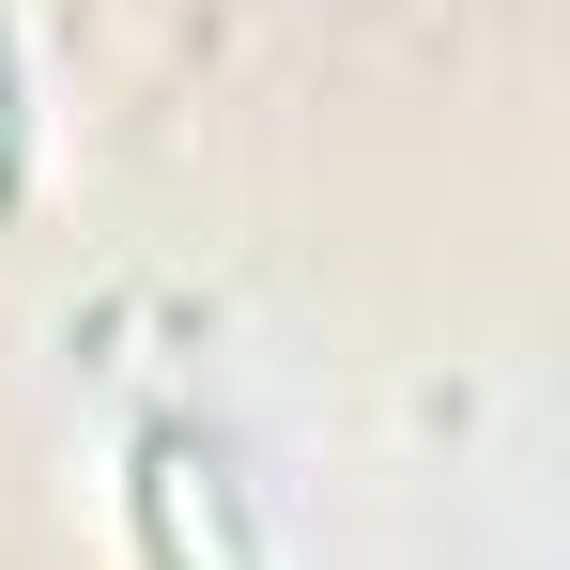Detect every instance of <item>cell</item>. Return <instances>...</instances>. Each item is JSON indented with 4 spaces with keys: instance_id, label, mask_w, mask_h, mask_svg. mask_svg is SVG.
Here are the masks:
<instances>
[{
    "instance_id": "cell-1",
    "label": "cell",
    "mask_w": 570,
    "mask_h": 570,
    "mask_svg": "<svg viewBox=\"0 0 570 570\" xmlns=\"http://www.w3.org/2000/svg\"><path fill=\"white\" fill-rule=\"evenodd\" d=\"M31 200V108H16V31H0V216Z\"/></svg>"
}]
</instances>
